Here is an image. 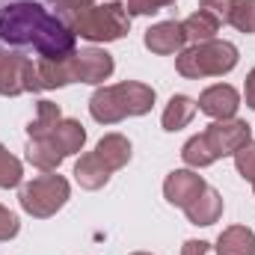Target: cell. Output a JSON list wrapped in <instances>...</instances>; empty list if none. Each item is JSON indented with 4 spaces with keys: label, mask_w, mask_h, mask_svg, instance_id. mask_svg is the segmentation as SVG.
Here are the masks:
<instances>
[{
    "label": "cell",
    "mask_w": 255,
    "mask_h": 255,
    "mask_svg": "<svg viewBox=\"0 0 255 255\" xmlns=\"http://www.w3.org/2000/svg\"><path fill=\"white\" fill-rule=\"evenodd\" d=\"M95 154L101 157V163L110 172H116V169L128 166V160H130V142H128V136H122V133H107V136L98 139Z\"/></svg>",
    "instance_id": "obj_14"
},
{
    "label": "cell",
    "mask_w": 255,
    "mask_h": 255,
    "mask_svg": "<svg viewBox=\"0 0 255 255\" xmlns=\"http://www.w3.org/2000/svg\"><path fill=\"white\" fill-rule=\"evenodd\" d=\"M205 116L223 122V119H235L238 116V107H241V95L235 86L229 83H217V86H208L202 95H199V104H196Z\"/></svg>",
    "instance_id": "obj_9"
},
{
    "label": "cell",
    "mask_w": 255,
    "mask_h": 255,
    "mask_svg": "<svg viewBox=\"0 0 255 255\" xmlns=\"http://www.w3.org/2000/svg\"><path fill=\"white\" fill-rule=\"evenodd\" d=\"M24 92H42L36 63L27 54L0 48V95L15 98Z\"/></svg>",
    "instance_id": "obj_6"
},
{
    "label": "cell",
    "mask_w": 255,
    "mask_h": 255,
    "mask_svg": "<svg viewBox=\"0 0 255 255\" xmlns=\"http://www.w3.org/2000/svg\"><path fill=\"white\" fill-rule=\"evenodd\" d=\"M128 30H130V15L116 0L74 12V33L86 42H116L128 36Z\"/></svg>",
    "instance_id": "obj_4"
},
{
    "label": "cell",
    "mask_w": 255,
    "mask_h": 255,
    "mask_svg": "<svg viewBox=\"0 0 255 255\" xmlns=\"http://www.w3.org/2000/svg\"><path fill=\"white\" fill-rule=\"evenodd\" d=\"M45 136L54 139V145L63 151V157L77 154V151L83 148V142H86V130H83V125H80L77 119H60Z\"/></svg>",
    "instance_id": "obj_15"
},
{
    "label": "cell",
    "mask_w": 255,
    "mask_h": 255,
    "mask_svg": "<svg viewBox=\"0 0 255 255\" xmlns=\"http://www.w3.org/2000/svg\"><path fill=\"white\" fill-rule=\"evenodd\" d=\"M181 255H217V253L211 250L208 241H187V244L181 247Z\"/></svg>",
    "instance_id": "obj_29"
},
{
    "label": "cell",
    "mask_w": 255,
    "mask_h": 255,
    "mask_svg": "<svg viewBox=\"0 0 255 255\" xmlns=\"http://www.w3.org/2000/svg\"><path fill=\"white\" fill-rule=\"evenodd\" d=\"M175 0H128L125 9L128 15H154V12H160V9H166Z\"/></svg>",
    "instance_id": "obj_26"
},
{
    "label": "cell",
    "mask_w": 255,
    "mask_h": 255,
    "mask_svg": "<svg viewBox=\"0 0 255 255\" xmlns=\"http://www.w3.org/2000/svg\"><path fill=\"white\" fill-rule=\"evenodd\" d=\"M133 255H151V253H133Z\"/></svg>",
    "instance_id": "obj_32"
},
{
    "label": "cell",
    "mask_w": 255,
    "mask_h": 255,
    "mask_svg": "<svg viewBox=\"0 0 255 255\" xmlns=\"http://www.w3.org/2000/svg\"><path fill=\"white\" fill-rule=\"evenodd\" d=\"M181 24H184L187 42H193V45L211 42V39H217V33H220V21H217V18H214L211 12H205V9L193 12L190 18H184Z\"/></svg>",
    "instance_id": "obj_19"
},
{
    "label": "cell",
    "mask_w": 255,
    "mask_h": 255,
    "mask_svg": "<svg viewBox=\"0 0 255 255\" xmlns=\"http://www.w3.org/2000/svg\"><path fill=\"white\" fill-rule=\"evenodd\" d=\"M116 3H119V0H116Z\"/></svg>",
    "instance_id": "obj_34"
},
{
    "label": "cell",
    "mask_w": 255,
    "mask_h": 255,
    "mask_svg": "<svg viewBox=\"0 0 255 255\" xmlns=\"http://www.w3.org/2000/svg\"><path fill=\"white\" fill-rule=\"evenodd\" d=\"M21 178H24L21 160H18L15 154H9L6 145L0 142V187H6V190H9V187H18Z\"/></svg>",
    "instance_id": "obj_23"
},
{
    "label": "cell",
    "mask_w": 255,
    "mask_h": 255,
    "mask_svg": "<svg viewBox=\"0 0 255 255\" xmlns=\"http://www.w3.org/2000/svg\"><path fill=\"white\" fill-rule=\"evenodd\" d=\"M199 6H202L205 12H211L220 24H229V15H232L235 0H199Z\"/></svg>",
    "instance_id": "obj_27"
},
{
    "label": "cell",
    "mask_w": 255,
    "mask_h": 255,
    "mask_svg": "<svg viewBox=\"0 0 255 255\" xmlns=\"http://www.w3.org/2000/svg\"><path fill=\"white\" fill-rule=\"evenodd\" d=\"M110 169L101 163V157L95 154V151H89V154H83L77 163H74V181L83 187V190H101L107 181H110Z\"/></svg>",
    "instance_id": "obj_13"
},
{
    "label": "cell",
    "mask_w": 255,
    "mask_h": 255,
    "mask_svg": "<svg viewBox=\"0 0 255 255\" xmlns=\"http://www.w3.org/2000/svg\"><path fill=\"white\" fill-rule=\"evenodd\" d=\"M238 48L226 39H211L202 45L184 48L175 60V68L187 80H202V77H223L238 65Z\"/></svg>",
    "instance_id": "obj_3"
},
{
    "label": "cell",
    "mask_w": 255,
    "mask_h": 255,
    "mask_svg": "<svg viewBox=\"0 0 255 255\" xmlns=\"http://www.w3.org/2000/svg\"><path fill=\"white\" fill-rule=\"evenodd\" d=\"M36 71H39L42 89H60V86L74 83L71 57H65V60H36Z\"/></svg>",
    "instance_id": "obj_18"
},
{
    "label": "cell",
    "mask_w": 255,
    "mask_h": 255,
    "mask_svg": "<svg viewBox=\"0 0 255 255\" xmlns=\"http://www.w3.org/2000/svg\"><path fill=\"white\" fill-rule=\"evenodd\" d=\"M151 107H154V89L139 80L98 86L89 98V113L101 125H116L128 116H145Z\"/></svg>",
    "instance_id": "obj_2"
},
{
    "label": "cell",
    "mask_w": 255,
    "mask_h": 255,
    "mask_svg": "<svg viewBox=\"0 0 255 255\" xmlns=\"http://www.w3.org/2000/svg\"><path fill=\"white\" fill-rule=\"evenodd\" d=\"M181 157H184V163L193 166V169H205V166L217 163V157H214V151H211V145H208L205 133H196V136H190V139L184 142Z\"/></svg>",
    "instance_id": "obj_21"
},
{
    "label": "cell",
    "mask_w": 255,
    "mask_h": 255,
    "mask_svg": "<svg viewBox=\"0 0 255 255\" xmlns=\"http://www.w3.org/2000/svg\"><path fill=\"white\" fill-rule=\"evenodd\" d=\"M68 196H71V187H68V181H65L63 175L45 172V175H36L33 181L21 184L18 202H21V208L30 217L48 220V217H54L65 202H68Z\"/></svg>",
    "instance_id": "obj_5"
},
{
    "label": "cell",
    "mask_w": 255,
    "mask_h": 255,
    "mask_svg": "<svg viewBox=\"0 0 255 255\" xmlns=\"http://www.w3.org/2000/svg\"><path fill=\"white\" fill-rule=\"evenodd\" d=\"M27 160H30L33 166L45 169V172H57L65 157H63V151L54 145L51 136H33V139L27 142Z\"/></svg>",
    "instance_id": "obj_17"
},
{
    "label": "cell",
    "mask_w": 255,
    "mask_h": 255,
    "mask_svg": "<svg viewBox=\"0 0 255 255\" xmlns=\"http://www.w3.org/2000/svg\"><path fill=\"white\" fill-rule=\"evenodd\" d=\"M71 68H74V83H104L113 74V57L104 48H80L71 54Z\"/></svg>",
    "instance_id": "obj_8"
},
{
    "label": "cell",
    "mask_w": 255,
    "mask_h": 255,
    "mask_svg": "<svg viewBox=\"0 0 255 255\" xmlns=\"http://www.w3.org/2000/svg\"><path fill=\"white\" fill-rule=\"evenodd\" d=\"M193 116H196V101L187 95H172L163 110V130H181L190 125Z\"/></svg>",
    "instance_id": "obj_20"
},
{
    "label": "cell",
    "mask_w": 255,
    "mask_h": 255,
    "mask_svg": "<svg viewBox=\"0 0 255 255\" xmlns=\"http://www.w3.org/2000/svg\"><path fill=\"white\" fill-rule=\"evenodd\" d=\"M205 187H208V184H205L202 175H196L190 169H175V172H169L166 181H163V196H166L169 205L184 208V205H190Z\"/></svg>",
    "instance_id": "obj_11"
},
{
    "label": "cell",
    "mask_w": 255,
    "mask_h": 255,
    "mask_svg": "<svg viewBox=\"0 0 255 255\" xmlns=\"http://www.w3.org/2000/svg\"><path fill=\"white\" fill-rule=\"evenodd\" d=\"M235 166H238L241 178L253 184V181H255V142H253V139L235 151Z\"/></svg>",
    "instance_id": "obj_25"
},
{
    "label": "cell",
    "mask_w": 255,
    "mask_h": 255,
    "mask_svg": "<svg viewBox=\"0 0 255 255\" xmlns=\"http://www.w3.org/2000/svg\"><path fill=\"white\" fill-rule=\"evenodd\" d=\"M184 214L193 226H214L223 217V196L214 187H205L190 205H184Z\"/></svg>",
    "instance_id": "obj_12"
},
{
    "label": "cell",
    "mask_w": 255,
    "mask_h": 255,
    "mask_svg": "<svg viewBox=\"0 0 255 255\" xmlns=\"http://www.w3.org/2000/svg\"><path fill=\"white\" fill-rule=\"evenodd\" d=\"M229 24L238 27L241 33H255V0H235Z\"/></svg>",
    "instance_id": "obj_24"
},
{
    "label": "cell",
    "mask_w": 255,
    "mask_h": 255,
    "mask_svg": "<svg viewBox=\"0 0 255 255\" xmlns=\"http://www.w3.org/2000/svg\"><path fill=\"white\" fill-rule=\"evenodd\" d=\"M184 45H187V33H184L181 21H160L145 30V48L151 54H160V57L181 54Z\"/></svg>",
    "instance_id": "obj_10"
},
{
    "label": "cell",
    "mask_w": 255,
    "mask_h": 255,
    "mask_svg": "<svg viewBox=\"0 0 255 255\" xmlns=\"http://www.w3.org/2000/svg\"><path fill=\"white\" fill-rule=\"evenodd\" d=\"M60 119H63L60 104H54V101H39V107H36V119L27 125V136H30V139H33V136H45V133L57 125Z\"/></svg>",
    "instance_id": "obj_22"
},
{
    "label": "cell",
    "mask_w": 255,
    "mask_h": 255,
    "mask_svg": "<svg viewBox=\"0 0 255 255\" xmlns=\"http://www.w3.org/2000/svg\"><path fill=\"white\" fill-rule=\"evenodd\" d=\"M65 9H71V12H77V9H86V6H95V0H60Z\"/></svg>",
    "instance_id": "obj_31"
},
{
    "label": "cell",
    "mask_w": 255,
    "mask_h": 255,
    "mask_svg": "<svg viewBox=\"0 0 255 255\" xmlns=\"http://www.w3.org/2000/svg\"><path fill=\"white\" fill-rule=\"evenodd\" d=\"M205 139H208V145H211L214 157L220 160V157L235 154L241 145H247V142L253 139V128L247 125V122H241V119H223V122L208 125Z\"/></svg>",
    "instance_id": "obj_7"
},
{
    "label": "cell",
    "mask_w": 255,
    "mask_h": 255,
    "mask_svg": "<svg viewBox=\"0 0 255 255\" xmlns=\"http://www.w3.org/2000/svg\"><path fill=\"white\" fill-rule=\"evenodd\" d=\"M253 190H255V181H253Z\"/></svg>",
    "instance_id": "obj_33"
},
{
    "label": "cell",
    "mask_w": 255,
    "mask_h": 255,
    "mask_svg": "<svg viewBox=\"0 0 255 255\" xmlns=\"http://www.w3.org/2000/svg\"><path fill=\"white\" fill-rule=\"evenodd\" d=\"M0 48L65 60L77 51L74 12L60 0H0Z\"/></svg>",
    "instance_id": "obj_1"
},
{
    "label": "cell",
    "mask_w": 255,
    "mask_h": 255,
    "mask_svg": "<svg viewBox=\"0 0 255 255\" xmlns=\"http://www.w3.org/2000/svg\"><path fill=\"white\" fill-rule=\"evenodd\" d=\"M217 255H255V232L250 226H229L217 238Z\"/></svg>",
    "instance_id": "obj_16"
},
{
    "label": "cell",
    "mask_w": 255,
    "mask_h": 255,
    "mask_svg": "<svg viewBox=\"0 0 255 255\" xmlns=\"http://www.w3.org/2000/svg\"><path fill=\"white\" fill-rule=\"evenodd\" d=\"M18 232H21L18 217H15L9 208H3V205H0V241H12Z\"/></svg>",
    "instance_id": "obj_28"
},
{
    "label": "cell",
    "mask_w": 255,
    "mask_h": 255,
    "mask_svg": "<svg viewBox=\"0 0 255 255\" xmlns=\"http://www.w3.org/2000/svg\"><path fill=\"white\" fill-rule=\"evenodd\" d=\"M244 95H247V107L255 110V68L247 74V86H244Z\"/></svg>",
    "instance_id": "obj_30"
}]
</instances>
